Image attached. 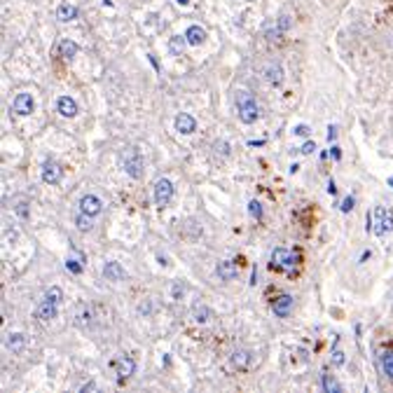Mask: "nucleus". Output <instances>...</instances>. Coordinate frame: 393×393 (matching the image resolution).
Instances as JSON below:
<instances>
[{"mask_svg":"<svg viewBox=\"0 0 393 393\" xmlns=\"http://www.w3.org/2000/svg\"><path fill=\"white\" fill-rule=\"evenodd\" d=\"M314 150H316V143H314V141H307V143L302 145V150H300V152H302V154H311Z\"/></svg>","mask_w":393,"mask_h":393,"instance_id":"31","label":"nucleus"},{"mask_svg":"<svg viewBox=\"0 0 393 393\" xmlns=\"http://www.w3.org/2000/svg\"><path fill=\"white\" fill-rule=\"evenodd\" d=\"M232 367H237V370H248L250 363H253V354H250L248 349H239V351H234L230 358Z\"/></svg>","mask_w":393,"mask_h":393,"instance_id":"12","label":"nucleus"},{"mask_svg":"<svg viewBox=\"0 0 393 393\" xmlns=\"http://www.w3.org/2000/svg\"><path fill=\"white\" fill-rule=\"evenodd\" d=\"M321 384H323V391H326V393H339V391H342V386H339V384H337L335 379L330 377V374H323Z\"/></svg>","mask_w":393,"mask_h":393,"instance_id":"23","label":"nucleus"},{"mask_svg":"<svg viewBox=\"0 0 393 393\" xmlns=\"http://www.w3.org/2000/svg\"><path fill=\"white\" fill-rule=\"evenodd\" d=\"M278 29H281V30L290 29V17H281V19H278Z\"/></svg>","mask_w":393,"mask_h":393,"instance_id":"34","label":"nucleus"},{"mask_svg":"<svg viewBox=\"0 0 393 393\" xmlns=\"http://www.w3.org/2000/svg\"><path fill=\"white\" fill-rule=\"evenodd\" d=\"M272 309H274V316L286 318L288 314L293 311V295H278V298L274 300Z\"/></svg>","mask_w":393,"mask_h":393,"instance_id":"9","label":"nucleus"},{"mask_svg":"<svg viewBox=\"0 0 393 393\" xmlns=\"http://www.w3.org/2000/svg\"><path fill=\"white\" fill-rule=\"evenodd\" d=\"M176 131H181V134L190 136L197 131V120L192 115H187V113H181V115L176 117Z\"/></svg>","mask_w":393,"mask_h":393,"instance_id":"11","label":"nucleus"},{"mask_svg":"<svg viewBox=\"0 0 393 393\" xmlns=\"http://www.w3.org/2000/svg\"><path fill=\"white\" fill-rule=\"evenodd\" d=\"M328 192H330V194H337V187H335V182L333 181L328 182Z\"/></svg>","mask_w":393,"mask_h":393,"instance_id":"38","label":"nucleus"},{"mask_svg":"<svg viewBox=\"0 0 393 393\" xmlns=\"http://www.w3.org/2000/svg\"><path fill=\"white\" fill-rule=\"evenodd\" d=\"M248 213L255 218V220H262V206H260V202H250L248 204Z\"/></svg>","mask_w":393,"mask_h":393,"instance_id":"28","label":"nucleus"},{"mask_svg":"<svg viewBox=\"0 0 393 393\" xmlns=\"http://www.w3.org/2000/svg\"><path fill=\"white\" fill-rule=\"evenodd\" d=\"M122 164H124V171L129 173L131 178H141V176H143V157L138 152V148H129L124 154V159H122Z\"/></svg>","mask_w":393,"mask_h":393,"instance_id":"2","label":"nucleus"},{"mask_svg":"<svg viewBox=\"0 0 393 393\" xmlns=\"http://www.w3.org/2000/svg\"><path fill=\"white\" fill-rule=\"evenodd\" d=\"M339 209H342V211H344V213H349V211H351V209H354V197H346L344 202H342V206H339Z\"/></svg>","mask_w":393,"mask_h":393,"instance_id":"32","label":"nucleus"},{"mask_svg":"<svg viewBox=\"0 0 393 393\" xmlns=\"http://www.w3.org/2000/svg\"><path fill=\"white\" fill-rule=\"evenodd\" d=\"M113 365H115V372H117V379H120V382L129 379V377L136 372V361L131 356H120V358H115Z\"/></svg>","mask_w":393,"mask_h":393,"instance_id":"6","label":"nucleus"},{"mask_svg":"<svg viewBox=\"0 0 393 393\" xmlns=\"http://www.w3.org/2000/svg\"><path fill=\"white\" fill-rule=\"evenodd\" d=\"M57 17H59V21H73L77 17V7L75 5H59Z\"/></svg>","mask_w":393,"mask_h":393,"instance_id":"21","label":"nucleus"},{"mask_svg":"<svg viewBox=\"0 0 393 393\" xmlns=\"http://www.w3.org/2000/svg\"><path fill=\"white\" fill-rule=\"evenodd\" d=\"M330 150H333V157H335V159H342V150H339L337 145H333Z\"/></svg>","mask_w":393,"mask_h":393,"instance_id":"37","label":"nucleus"},{"mask_svg":"<svg viewBox=\"0 0 393 393\" xmlns=\"http://www.w3.org/2000/svg\"><path fill=\"white\" fill-rule=\"evenodd\" d=\"M89 218H91V215H87V213H80V215H77V227H80V230L82 232H89L91 230V220H89Z\"/></svg>","mask_w":393,"mask_h":393,"instance_id":"27","label":"nucleus"},{"mask_svg":"<svg viewBox=\"0 0 393 393\" xmlns=\"http://www.w3.org/2000/svg\"><path fill=\"white\" fill-rule=\"evenodd\" d=\"M300 262V255L295 250H288V248H274L272 253V267L278 269H293Z\"/></svg>","mask_w":393,"mask_h":393,"instance_id":"3","label":"nucleus"},{"mask_svg":"<svg viewBox=\"0 0 393 393\" xmlns=\"http://www.w3.org/2000/svg\"><path fill=\"white\" fill-rule=\"evenodd\" d=\"M192 316H194L197 323H206L209 318H213V311L209 307H197L194 311H192Z\"/></svg>","mask_w":393,"mask_h":393,"instance_id":"24","label":"nucleus"},{"mask_svg":"<svg viewBox=\"0 0 393 393\" xmlns=\"http://www.w3.org/2000/svg\"><path fill=\"white\" fill-rule=\"evenodd\" d=\"M80 211L94 218V215H98V213L103 211V202H101L96 194H85V197L80 199Z\"/></svg>","mask_w":393,"mask_h":393,"instance_id":"7","label":"nucleus"},{"mask_svg":"<svg viewBox=\"0 0 393 393\" xmlns=\"http://www.w3.org/2000/svg\"><path fill=\"white\" fill-rule=\"evenodd\" d=\"M377 215H379V227H377V237H384L386 232L393 230V215L391 213H384L382 209H377Z\"/></svg>","mask_w":393,"mask_h":393,"instance_id":"17","label":"nucleus"},{"mask_svg":"<svg viewBox=\"0 0 393 393\" xmlns=\"http://www.w3.org/2000/svg\"><path fill=\"white\" fill-rule=\"evenodd\" d=\"M57 110L63 117H75L77 115V103L73 96H59L57 101Z\"/></svg>","mask_w":393,"mask_h":393,"instance_id":"13","label":"nucleus"},{"mask_svg":"<svg viewBox=\"0 0 393 393\" xmlns=\"http://www.w3.org/2000/svg\"><path fill=\"white\" fill-rule=\"evenodd\" d=\"M61 178H63V169H61L59 162L47 159V162L42 164V181L47 182V185H59Z\"/></svg>","mask_w":393,"mask_h":393,"instance_id":"5","label":"nucleus"},{"mask_svg":"<svg viewBox=\"0 0 393 393\" xmlns=\"http://www.w3.org/2000/svg\"><path fill=\"white\" fill-rule=\"evenodd\" d=\"M47 300H52V302H57V304H61V300H63V290L59 286H52L47 290V295H45Z\"/></svg>","mask_w":393,"mask_h":393,"instance_id":"26","label":"nucleus"},{"mask_svg":"<svg viewBox=\"0 0 393 393\" xmlns=\"http://www.w3.org/2000/svg\"><path fill=\"white\" fill-rule=\"evenodd\" d=\"M17 213H19L21 218L26 220V218H29V211H26V204H19V209H17Z\"/></svg>","mask_w":393,"mask_h":393,"instance_id":"36","label":"nucleus"},{"mask_svg":"<svg viewBox=\"0 0 393 393\" xmlns=\"http://www.w3.org/2000/svg\"><path fill=\"white\" fill-rule=\"evenodd\" d=\"M66 269L70 272V274H82V265L77 262V260H66Z\"/></svg>","mask_w":393,"mask_h":393,"instance_id":"29","label":"nucleus"},{"mask_svg":"<svg viewBox=\"0 0 393 393\" xmlns=\"http://www.w3.org/2000/svg\"><path fill=\"white\" fill-rule=\"evenodd\" d=\"M267 82L269 85H274V87H278L281 82H283V70H281V66H267Z\"/></svg>","mask_w":393,"mask_h":393,"instance_id":"22","label":"nucleus"},{"mask_svg":"<svg viewBox=\"0 0 393 393\" xmlns=\"http://www.w3.org/2000/svg\"><path fill=\"white\" fill-rule=\"evenodd\" d=\"M178 2H181V5H187V2H190V0H178Z\"/></svg>","mask_w":393,"mask_h":393,"instance_id":"39","label":"nucleus"},{"mask_svg":"<svg viewBox=\"0 0 393 393\" xmlns=\"http://www.w3.org/2000/svg\"><path fill=\"white\" fill-rule=\"evenodd\" d=\"M57 302H52V300H42V302H40L38 304V311H35V314H38V318L40 321H45V323H47V321H52V318H57Z\"/></svg>","mask_w":393,"mask_h":393,"instance_id":"14","label":"nucleus"},{"mask_svg":"<svg viewBox=\"0 0 393 393\" xmlns=\"http://www.w3.org/2000/svg\"><path fill=\"white\" fill-rule=\"evenodd\" d=\"M379 363H382V372L393 382V351H384L379 356Z\"/></svg>","mask_w":393,"mask_h":393,"instance_id":"19","label":"nucleus"},{"mask_svg":"<svg viewBox=\"0 0 393 393\" xmlns=\"http://www.w3.org/2000/svg\"><path fill=\"white\" fill-rule=\"evenodd\" d=\"M33 96L30 94H17V98L12 101V110L17 113L19 117H26V115H30L33 113Z\"/></svg>","mask_w":393,"mask_h":393,"instance_id":"8","label":"nucleus"},{"mask_svg":"<svg viewBox=\"0 0 393 393\" xmlns=\"http://www.w3.org/2000/svg\"><path fill=\"white\" fill-rule=\"evenodd\" d=\"M77 54V45L73 42V40L63 38L61 42H59V57L61 59H75Z\"/></svg>","mask_w":393,"mask_h":393,"instance_id":"18","label":"nucleus"},{"mask_svg":"<svg viewBox=\"0 0 393 393\" xmlns=\"http://www.w3.org/2000/svg\"><path fill=\"white\" fill-rule=\"evenodd\" d=\"M337 138V126H328V141H335Z\"/></svg>","mask_w":393,"mask_h":393,"instance_id":"35","label":"nucleus"},{"mask_svg":"<svg viewBox=\"0 0 393 393\" xmlns=\"http://www.w3.org/2000/svg\"><path fill=\"white\" fill-rule=\"evenodd\" d=\"M103 276H106L108 281H124L126 272L120 262H106V265H103Z\"/></svg>","mask_w":393,"mask_h":393,"instance_id":"15","label":"nucleus"},{"mask_svg":"<svg viewBox=\"0 0 393 393\" xmlns=\"http://www.w3.org/2000/svg\"><path fill=\"white\" fill-rule=\"evenodd\" d=\"M333 363H335V365H344V354H342V351H333Z\"/></svg>","mask_w":393,"mask_h":393,"instance_id":"33","label":"nucleus"},{"mask_svg":"<svg viewBox=\"0 0 393 393\" xmlns=\"http://www.w3.org/2000/svg\"><path fill=\"white\" fill-rule=\"evenodd\" d=\"M185 38H187V45L197 47V45H202L204 40H206V30L202 26H190V29L185 30Z\"/></svg>","mask_w":393,"mask_h":393,"instance_id":"16","label":"nucleus"},{"mask_svg":"<svg viewBox=\"0 0 393 393\" xmlns=\"http://www.w3.org/2000/svg\"><path fill=\"white\" fill-rule=\"evenodd\" d=\"M237 115H239V120L243 124H253L260 117L258 103H255L253 94L246 91V89H239V91H237Z\"/></svg>","mask_w":393,"mask_h":393,"instance_id":"1","label":"nucleus"},{"mask_svg":"<svg viewBox=\"0 0 393 393\" xmlns=\"http://www.w3.org/2000/svg\"><path fill=\"white\" fill-rule=\"evenodd\" d=\"M24 344H26V337L21 335V333H12V335L7 337V349L14 351V354H19L21 349H24Z\"/></svg>","mask_w":393,"mask_h":393,"instance_id":"20","label":"nucleus"},{"mask_svg":"<svg viewBox=\"0 0 393 393\" xmlns=\"http://www.w3.org/2000/svg\"><path fill=\"white\" fill-rule=\"evenodd\" d=\"M215 274H218V278H222V281H232V278L239 274V267H237L234 260H222V262H218V267H215Z\"/></svg>","mask_w":393,"mask_h":393,"instance_id":"10","label":"nucleus"},{"mask_svg":"<svg viewBox=\"0 0 393 393\" xmlns=\"http://www.w3.org/2000/svg\"><path fill=\"white\" fill-rule=\"evenodd\" d=\"M154 204L162 209V206H166V204L171 202L173 197V182L166 181V178H159V181L154 182Z\"/></svg>","mask_w":393,"mask_h":393,"instance_id":"4","label":"nucleus"},{"mask_svg":"<svg viewBox=\"0 0 393 393\" xmlns=\"http://www.w3.org/2000/svg\"><path fill=\"white\" fill-rule=\"evenodd\" d=\"M309 131H311V129H309L307 124H298L295 129H293V134L295 136H309Z\"/></svg>","mask_w":393,"mask_h":393,"instance_id":"30","label":"nucleus"},{"mask_svg":"<svg viewBox=\"0 0 393 393\" xmlns=\"http://www.w3.org/2000/svg\"><path fill=\"white\" fill-rule=\"evenodd\" d=\"M185 42H187V38L185 35H176V38H171V42H169V47H171V52L173 54H181L182 52V47H185Z\"/></svg>","mask_w":393,"mask_h":393,"instance_id":"25","label":"nucleus"}]
</instances>
